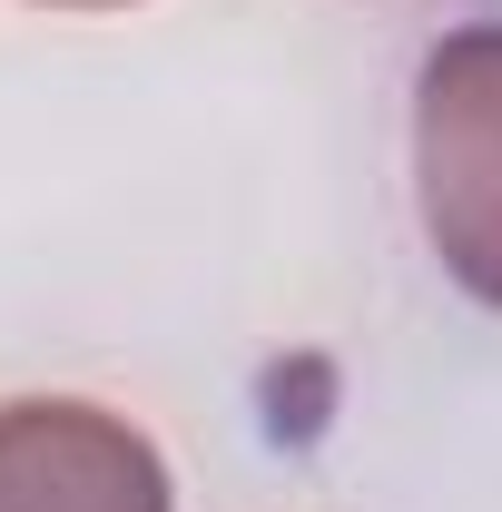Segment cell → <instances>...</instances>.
I'll use <instances>...</instances> for the list:
<instances>
[{
    "label": "cell",
    "mask_w": 502,
    "mask_h": 512,
    "mask_svg": "<svg viewBox=\"0 0 502 512\" xmlns=\"http://www.w3.org/2000/svg\"><path fill=\"white\" fill-rule=\"evenodd\" d=\"M414 197L443 276L502 306V20H463L414 79Z\"/></svg>",
    "instance_id": "cell-1"
},
{
    "label": "cell",
    "mask_w": 502,
    "mask_h": 512,
    "mask_svg": "<svg viewBox=\"0 0 502 512\" xmlns=\"http://www.w3.org/2000/svg\"><path fill=\"white\" fill-rule=\"evenodd\" d=\"M0 512H178L158 444L79 394L0 404Z\"/></svg>",
    "instance_id": "cell-2"
},
{
    "label": "cell",
    "mask_w": 502,
    "mask_h": 512,
    "mask_svg": "<svg viewBox=\"0 0 502 512\" xmlns=\"http://www.w3.org/2000/svg\"><path fill=\"white\" fill-rule=\"evenodd\" d=\"M40 10H128V0H40Z\"/></svg>",
    "instance_id": "cell-3"
}]
</instances>
